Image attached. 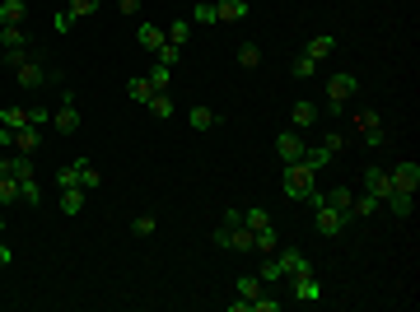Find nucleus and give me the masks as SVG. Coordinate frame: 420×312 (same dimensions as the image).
Returning a JSON list of instances; mask_svg holds the SVG:
<instances>
[{
    "label": "nucleus",
    "mask_w": 420,
    "mask_h": 312,
    "mask_svg": "<svg viewBox=\"0 0 420 312\" xmlns=\"http://www.w3.org/2000/svg\"><path fill=\"white\" fill-rule=\"evenodd\" d=\"M313 187H318V172H313L304 158H299V163H285V172H280V191H285L290 201H304Z\"/></svg>",
    "instance_id": "f257e3e1"
},
{
    "label": "nucleus",
    "mask_w": 420,
    "mask_h": 312,
    "mask_svg": "<svg viewBox=\"0 0 420 312\" xmlns=\"http://www.w3.org/2000/svg\"><path fill=\"white\" fill-rule=\"evenodd\" d=\"M271 256H276V265H280V275H285V280H299V275H313V261H309V256H304L299 247H276Z\"/></svg>",
    "instance_id": "f03ea898"
},
{
    "label": "nucleus",
    "mask_w": 420,
    "mask_h": 312,
    "mask_svg": "<svg viewBox=\"0 0 420 312\" xmlns=\"http://www.w3.org/2000/svg\"><path fill=\"white\" fill-rule=\"evenodd\" d=\"M215 247H229V252H252V229H243V219L238 224H219L215 233Z\"/></svg>",
    "instance_id": "7ed1b4c3"
},
{
    "label": "nucleus",
    "mask_w": 420,
    "mask_h": 312,
    "mask_svg": "<svg viewBox=\"0 0 420 312\" xmlns=\"http://www.w3.org/2000/svg\"><path fill=\"white\" fill-rule=\"evenodd\" d=\"M345 219H350L345 210H336V205H327V201H322L318 210H313V229H318L322 238H336V233L345 229Z\"/></svg>",
    "instance_id": "20e7f679"
},
{
    "label": "nucleus",
    "mask_w": 420,
    "mask_h": 312,
    "mask_svg": "<svg viewBox=\"0 0 420 312\" xmlns=\"http://www.w3.org/2000/svg\"><path fill=\"white\" fill-rule=\"evenodd\" d=\"M355 94H359V75H332L327 79V103H332L336 112H341Z\"/></svg>",
    "instance_id": "39448f33"
},
{
    "label": "nucleus",
    "mask_w": 420,
    "mask_h": 312,
    "mask_svg": "<svg viewBox=\"0 0 420 312\" xmlns=\"http://www.w3.org/2000/svg\"><path fill=\"white\" fill-rule=\"evenodd\" d=\"M336 149H341V136L332 131V136H322V145H313V149H304V163H309L313 172H322L332 158H336Z\"/></svg>",
    "instance_id": "423d86ee"
},
{
    "label": "nucleus",
    "mask_w": 420,
    "mask_h": 312,
    "mask_svg": "<svg viewBox=\"0 0 420 312\" xmlns=\"http://www.w3.org/2000/svg\"><path fill=\"white\" fill-rule=\"evenodd\" d=\"M79 122H84V117H79V108H75V94L65 89V103H61L56 112H52V126H56L61 136H75V131H79Z\"/></svg>",
    "instance_id": "0eeeda50"
},
{
    "label": "nucleus",
    "mask_w": 420,
    "mask_h": 312,
    "mask_svg": "<svg viewBox=\"0 0 420 312\" xmlns=\"http://www.w3.org/2000/svg\"><path fill=\"white\" fill-rule=\"evenodd\" d=\"M15 75H19V89H29V94H33V89H42L47 79H61L56 70H47L42 61H24V65L15 70Z\"/></svg>",
    "instance_id": "6e6552de"
},
{
    "label": "nucleus",
    "mask_w": 420,
    "mask_h": 312,
    "mask_svg": "<svg viewBox=\"0 0 420 312\" xmlns=\"http://www.w3.org/2000/svg\"><path fill=\"white\" fill-rule=\"evenodd\" d=\"M304 149H309V145H304V131H280V136H276L280 163H299V158H304Z\"/></svg>",
    "instance_id": "1a4fd4ad"
},
{
    "label": "nucleus",
    "mask_w": 420,
    "mask_h": 312,
    "mask_svg": "<svg viewBox=\"0 0 420 312\" xmlns=\"http://www.w3.org/2000/svg\"><path fill=\"white\" fill-rule=\"evenodd\" d=\"M388 177H392V191H416L420 187V163L402 158V163H392L388 168Z\"/></svg>",
    "instance_id": "9d476101"
},
{
    "label": "nucleus",
    "mask_w": 420,
    "mask_h": 312,
    "mask_svg": "<svg viewBox=\"0 0 420 312\" xmlns=\"http://www.w3.org/2000/svg\"><path fill=\"white\" fill-rule=\"evenodd\" d=\"M383 210H388L392 219H411L416 215V191H388V196H383Z\"/></svg>",
    "instance_id": "9b49d317"
},
{
    "label": "nucleus",
    "mask_w": 420,
    "mask_h": 312,
    "mask_svg": "<svg viewBox=\"0 0 420 312\" xmlns=\"http://www.w3.org/2000/svg\"><path fill=\"white\" fill-rule=\"evenodd\" d=\"M0 177L24 182V177H38V172H33V158L29 154H0Z\"/></svg>",
    "instance_id": "f8f14e48"
},
{
    "label": "nucleus",
    "mask_w": 420,
    "mask_h": 312,
    "mask_svg": "<svg viewBox=\"0 0 420 312\" xmlns=\"http://www.w3.org/2000/svg\"><path fill=\"white\" fill-rule=\"evenodd\" d=\"M364 191H369V196H378V201L392 191V177H388V168H383V163H369V168H364Z\"/></svg>",
    "instance_id": "ddd939ff"
},
{
    "label": "nucleus",
    "mask_w": 420,
    "mask_h": 312,
    "mask_svg": "<svg viewBox=\"0 0 420 312\" xmlns=\"http://www.w3.org/2000/svg\"><path fill=\"white\" fill-rule=\"evenodd\" d=\"M359 131H364V140H369L373 149L388 145V131H383V117H378V112H359Z\"/></svg>",
    "instance_id": "4468645a"
},
{
    "label": "nucleus",
    "mask_w": 420,
    "mask_h": 312,
    "mask_svg": "<svg viewBox=\"0 0 420 312\" xmlns=\"http://www.w3.org/2000/svg\"><path fill=\"white\" fill-rule=\"evenodd\" d=\"M248 0H215V24H243L248 19Z\"/></svg>",
    "instance_id": "2eb2a0df"
},
{
    "label": "nucleus",
    "mask_w": 420,
    "mask_h": 312,
    "mask_svg": "<svg viewBox=\"0 0 420 312\" xmlns=\"http://www.w3.org/2000/svg\"><path fill=\"white\" fill-rule=\"evenodd\" d=\"M290 289H295L299 303H318L322 298V280L318 275H299V280H290Z\"/></svg>",
    "instance_id": "dca6fc26"
},
{
    "label": "nucleus",
    "mask_w": 420,
    "mask_h": 312,
    "mask_svg": "<svg viewBox=\"0 0 420 312\" xmlns=\"http://www.w3.org/2000/svg\"><path fill=\"white\" fill-rule=\"evenodd\" d=\"M42 149V126H19L15 131V154H33Z\"/></svg>",
    "instance_id": "f3484780"
},
{
    "label": "nucleus",
    "mask_w": 420,
    "mask_h": 312,
    "mask_svg": "<svg viewBox=\"0 0 420 312\" xmlns=\"http://www.w3.org/2000/svg\"><path fill=\"white\" fill-rule=\"evenodd\" d=\"M219 117H215V108H205V103H196V108H187V126H192V131H210V126H215Z\"/></svg>",
    "instance_id": "a211bd4d"
},
{
    "label": "nucleus",
    "mask_w": 420,
    "mask_h": 312,
    "mask_svg": "<svg viewBox=\"0 0 420 312\" xmlns=\"http://www.w3.org/2000/svg\"><path fill=\"white\" fill-rule=\"evenodd\" d=\"M136 42H140L145 51H159L164 42H169V33H164V28H155V24H140V28H136Z\"/></svg>",
    "instance_id": "6ab92c4d"
},
{
    "label": "nucleus",
    "mask_w": 420,
    "mask_h": 312,
    "mask_svg": "<svg viewBox=\"0 0 420 312\" xmlns=\"http://www.w3.org/2000/svg\"><path fill=\"white\" fill-rule=\"evenodd\" d=\"M290 117H295V131H313V126H318V103H304V98H299Z\"/></svg>",
    "instance_id": "aec40b11"
},
{
    "label": "nucleus",
    "mask_w": 420,
    "mask_h": 312,
    "mask_svg": "<svg viewBox=\"0 0 420 312\" xmlns=\"http://www.w3.org/2000/svg\"><path fill=\"white\" fill-rule=\"evenodd\" d=\"M378 210H383V201H378V196H369V191L350 201V219H373Z\"/></svg>",
    "instance_id": "412c9836"
},
{
    "label": "nucleus",
    "mask_w": 420,
    "mask_h": 312,
    "mask_svg": "<svg viewBox=\"0 0 420 312\" xmlns=\"http://www.w3.org/2000/svg\"><path fill=\"white\" fill-rule=\"evenodd\" d=\"M61 215H84V187H61Z\"/></svg>",
    "instance_id": "4be33fe9"
},
{
    "label": "nucleus",
    "mask_w": 420,
    "mask_h": 312,
    "mask_svg": "<svg viewBox=\"0 0 420 312\" xmlns=\"http://www.w3.org/2000/svg\"><path fill=\"white\" fill-rule=\"evenodd\" d=\"M332 47H336V38H327V33H318V38H309V42H304V56H313V61H322V56H332Z\"/></svg>",
    "instance_id": "5701e85b"
},
{
    "label": "nucleus",
    "mask_w": 420,
    "mask_h": 312,
    "mask_svg": "<svg viewBox=\"0 0 420 312\" xmlns=\"http://www.w3.org/2000/svg\"><path fill=\"white\" fill-rule=\"evenodd\" d=\"M19 205H29V210L42 205V187H38V177H24V182H19Z\"/></svg>",
    "instance_id": "b1692460"
},
{
    "label": "nucleus",
    "mask_w": 420,
    "mask_h": 312,
    "mask_svg": "<svg viewBox=\"0 0 420 312\" xmlns=\"http://www.w3.org/2000/svg\"><path fill=\"white\" fill-rule=\"evenodd\" d=\"M276 247H280V238H276V224H271V229H262V233H252V252H257V256H271Z\"/></svg>",
    "instance_id": "393cba45"
},
{
    "label": "nucleus",
    "mask_w": 420,
    "mask_h": 312,
    "mask_svg": "<svg viewBox=\"0 0 420 312\" xmlns=\"http://www.w3.org/2000/svg\"><path fill=\"white\" fill-rule=\"evenodd\" d=\"M145 108H150V117H159V122H169L173 112H178V103H173L169 94H150V103H145Z\"/></svg>",
    "instance_id": "a878e982"
},
{
    "label": "nucleus",
    "mask_w": 420,
    "mask_h": 312,
    "mask_svg": "<svg viewBox=\"0 0 420 312\" xmlns=\"http://www.w3.org/2000/svg\"><path fill=\"white\" fill-rule=\"evenodd\" d=\"M75 177H79V187L89 191V187H98V182H103V172L93 168L89 158H75Z\"/></svg>",
    "instance_id": "bb28decb"
},
{
    "label": "nucleus",
    "mask_w": 420,
    "mask_h": 312,
    "mask_svg": "<svg viewBox=\"0 0 420 312\" xmlns=\"http://www.w3.org/2000/svg\"><path fill=\"white\" fill-rule=\"evenodd\" d=\"M24 15H29L24 0H0V24H24Z\"/></svg>",
    "instance_id": "cd10ccee"
},
{
    "label": "nucleus",
    "mask_w": 420,
    "mask_h": 312,
    "mask_svg": "<svg viewBox=\"0 0 420 312\" xmlns=\"http://www.w3.org/2000/svg\"><path fill=\"white\" fill-rule=\"evenodd\" d=\"M24 42H29L24 24H0V47H24Z\"/></svg>",
    "instance_id": "c85d7f7f"
},
{
    "label": "nucleus",
    "mask_w": 420,
    "mask_h": 312,
    "mask_svg": "<svg viewBox=\"0 0 420 312\" xmlns=\"http://www.w3.org/2000/svg\"><path fill=\"white\" fill-rule=\"evenodd\" d=\"M150 94H155V89H150V79L145 75L126 79V98H131V103H150Z\"/></svg>",
    "instance_id": "c756f323"
},
{
    "label": "nucleus",
    "mask_w": 420,
    "mask_h": 312,
    "mask_svg": "<svg viewBox=\"0 0 420 312\" xmlns=\"http://www.w3.org/2000/svg\"><path fill=\"white\" fill-rule=\"evenodd\" d=\"M243 229H252V233H262V229H271V215H266L262 205H252V210H243Z\"/></svg>",
    "instance_id": "7c9ffc66"
},
{
    "label": "nucleus",
    "mask_w": 420,
    "mask_h": 312,
    "mask_svg": "<svg viewBox=\"0 0 420 312\" xmlns=\"http://www.w3.org/2000/svg\"><path fill=\"white\" fill-rule=\"evenodd\" d=\"M233 289H238V298H262V275H238V284H233Z\"/></svg>",
    "instance_id": "2f4dec72"
},
{
    "label": "nucleus",
    "mask_w": 420,
    "mask_h": 312,
    "mask_svg": "<svg viewBox=\"0 0 420 312\" xmlns=\"http://www.w3.org/2000/svg\"><path fill=\"white\" fill-rule=\"evenodd\" d=\"M350 201H355V187H332L327 191V205H336V210H345V215H350Z\"/></svg>",
    "instance_id": "473e14b6"
},
{
    "label": "nucleus",
    "mask_w": 420,
    "mask_h": 312,
    "mask_svg": "<svg viewBox=\"0 0 420 312\" xmlns=\"http://www.w3.org/2000/svg\"><path fill=\"white\" fill-rule=\"evenodd\" d=\"M238 65H243V70H257V65H262V47H257V42H243V47H238Z\"/></svg>",
    "instance_id": "72a5a7b5"
},
{
    "label": "nucleus",
    "mask_w": 420,
    "mask_h": 312,
    "mask_svg": "<svg viewBox=\"0 0 420 312\" xmlns=\"http://www.w3.org/2000/svg\"><path fill=\"white\" fill-rule=\"evenodd\" d=\"M98 5H103V0H65V15L70 19H89Z\"/></svg>",
    "instance_id": "f704fd0d"
},
{
    "label": "nucleus",
    "mask_w": 420,
    "mask_h": 312,
    "mask_svg": "<svg viewBox=\"0 0 420 312\" xmlns=\"http://www.w3.org/2000/svg\"><path fill=\"white\" fill-rule=\"evenodd\" d=\"M0 126H10V131L29 126V108H5V112H0Z\"/></svg>",
    "instance_id": "c9c22d12"
},
{
    "label": "nucleus",
    "mask_w": 420,
    "mask_h": 312,
    "mask_svg": "<svg viewBox=\"0 0 420 312\" xmlns=\"http://www.w3.org/2000/svg\"><path fill=\"white\" fill-rule=\"evenodd\" d=\"M159 65H169V70H178V61H182V47H173V42H164V47L155 51Z\"/></svg>",
    "instance_id": "e433bc0d"
},
{
    "label": "nucleus",
    "mask_w": 420,
    "mask_h": 312,
    "mask_svg": "<svg viewBox=\"0 0 420 312\" xmlns=\"http://www.w3.org/2000/svg\"><path fill=\"white\" fill-rule=\"evenodd\" d=\"M5 205H19V182L15 177H0V210Z\"/></svg>",
    "instance_id": "4c0bfd02"
},
{
    "label": "nucleus",
    "mask_w": 420,
    "mask_h": 312,
    "mask_svg": "<svg viewBox=\"0 0 420 312\" xmlns=\"http://www.w3.org/2000/svg\"><path fill=\"white\" fill-rule=\"evenodd\" d=\"M169 84H173V70H169V65H155V75H150V89H155V94H169Z\"/></svg>",
    "instance_id": "58836bf2"
},
{
    "label": "nucleus",
    "mask_w": 420,
    "mask_h": 312,
    "mask_svg": "<svg viewBox=\"0 0 420 312\" xmlns=\"http://www.w3.org/2000/svg\"><path fill=\"white\" fill-rule=\"evenodd\" d=\"M164 33H169V42H173V47H187V33H192V28H187V19H173Z\"/></svg>",
    "instance_id": "ea45409f"
},
{
    "label": "nucleus",
    "mask_w": 420,
    "mask_h": 312,
    "mask_svg": "<svg viewBox=\"0 0 420 312\" xmlns=\"http://www.w3.org/2000/svg\"><path fill=\"white\" fill-rule=\"evenodd\" d=\"M257 275H262V284L285 280V275H280V265H276V256H262V270H257Z\"/></svg>",
    "instance_id": "a19ab883"
},
{
    "label": "nucleus",
    "mask_w": 420,
    "mask_h": 312,
    "mask_svg": "<svg viewBox=\"0 0 420 312\" xmlns=\"http://www.w3.org/2000/svg\"><path fill=\"white\" fill-rule=\"evenodd\" d=\"M155 229H159V224H155L150 215H136V219H131V233H136V238H150Z\"/></svg>",
    "instance_id": "79ce46f5"
},
{
    "label": "nucleus",
    "mask_w": 420,
    "mask_h": 312,
    "mask_svg": "<svg viewBox=\"0 0 420 312\" xmlns=\"http://www.w3.org/2000/svg\"><path fill=\"white\" fill-rule=\"evenodd\" d=\"M313 70H318V61H313V56H304V51H299V56H295V79H309Z\"/></svg>",
    "instance_id": "37998d69"
},
{
    "label": "nucleus",
    "mask_w": 420,
    "mask_h": 312,
    "mask_svg": "<svg viewBox=\"0 0 420 312\" xmlns=\"http://www.w3.org/2000/svg\"><path fill=\"white\" fill-rule=\"evenodd\" d=\"M192 19H196V24H215V0H201V5L192 10Z\"/></svg>",
    "instance_id": "c03bdc74"
},
{
    "label": "nucleus",
    "mask_w": 420,
    "mask_h": 312,
    "mask_svg": "<svg viewBox=\"0 0 420 312\" xmlns=\"http://www.w3.org/2000/svg\"><path fill=\"white\" fill-rule=\"evenodd\" d=\"M56 187H79V177H75V163H61V168H56Z\"/></svg>",
    "instance_id": "a18cd8bd"
},
{
    "label": "nucleus",
    "mask_w": 420,
    "mask_h": 312,
    "mask_svg": "<svg viewBox=\"0 0 420 312\" xmlns=\"http://www.w3.org/2000/svg\"><path fill=\"white\" fill-rule=\"evenodd\" d=\"M24 61H33V56H29L24 47H5V65H10V70H19Z\"/></svg>",
    "instance_id": "49530a36"
},
{
    "label": "nucleus",
    "mask_w": 420,
    "mask_h": 312,
    "mask_svg": "<svg viewBox=\"0 0 420 312\" xmlns=\"http://www.w3.org/2000/svg\"><path fill=\"white\" fill-rule=\"evenodd\" d=\"M252 312H280V298H252Z\"/></svg>",
    "instance_id": "de8ad7c7"
},
{
    "label": "nucleus",
    "mask_w": 420,
    "mask_h": 312,
    "mask_svg": "<svg viewBox=\"0 0 420 312\" xmlns=\"http://www.w3.org/2000/svg\"><path fill=\"white\" fill-rule=\"evenodd\" d=\"M29 126H52V112L47 108H29Z\"/></svg>",
    "instance_id": "09e8293b"
},
{
    "label": "nucleus",
    "mask_w": 420,
    "mask_h": 312,
    "mask_svg": "<svg viewBox=\"0 0 420 312\" xmlns=\"http://www.w3.org/2000/svg\"><path fill=\"white\" fill-rule=\"evenodd\" d=\"M70 24H75V19L65 15V10H61V15H56V19H52V28H56V33H65V28H70Z\"/></svg>",
    "instance_id": "8fccbe9b"
},
{
    "label": "nucleus",
    "mask_w": 420,
    "mask_h": 312,
    "mask_svg": "<svg viewBox=\"0 0 420 312\" xmlns=\"http://www.w3.org/2000/svg\"><path fill=\"white\" fill-rule=\"evenodd\" d=\"M0 149H15V131L10 126H0Z\"/></svg>",
    "instance_id": "3c124183"
},
{
    "label": "nucleus",
    "mask_w": 420,
    "mask_h": 312,
    "mask_svg": "<svg viewBox=\"0 0 420 312\" xmlns=\"http://www.w3.org/2000/svg\"><path fill=\"white\" fill-rule=\"evenodd\" d=\"M117 10H122V15H136V10H140V0H117Z\"/></svg>",
    "instance_id": "603ef678"
},
{
    "label": "nucleus",
    "mask_w": 420,
    "mask_h": 312,
    "mask_svg": "<svg viewBox=\"0 0 420 312\" xmlns=\"http://www.w3.org/2000/svg\"><path fill=\"white\" fill-rule=\"evenodd\" d=\"M10 261H15V252H10V247H5V243H0V270H5V265H10Z\"/></svg>",
    "instance_id": "864d4df0"
},
{
    "label": "nucleus",
    "mask_w": 420,
    "mask_h": 312,
    "mask_svg": "<svg viewBox=\"0 0 420 312\" xmlns=\"http://www.w3.org/2000/svg\"><path fill=\"white\" fill-rule=\"evenodd\" d=\"M0 229H5V219H0Z\"/></svg>",
    "instance_id": "5fc2aeb1"
}]
</instances>
